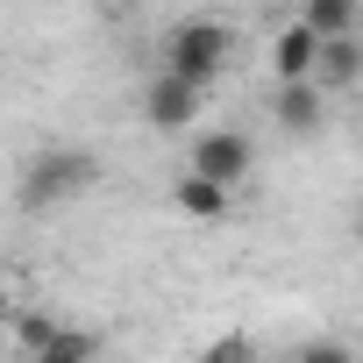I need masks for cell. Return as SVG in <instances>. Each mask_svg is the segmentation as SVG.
<instances>
[{
	"mask_svg": "<svg viewBox=\"0 0 363 363\" xmlns=\"http://www.w3.org/2000/svg\"><path fill=\"white\" fill-rule=\"evenodd\" d=\"M100 178V157L79 143H50V150H36V157H22V178H15V200H22V214H50V207H65V200H79L86 186Z\"/></svg>",
	"mask_w": 363,
	"mask_h": 363,
	"instance_id": "cell-1",
	"label": "cell"
},
{
	"mask_svg": "<svg viewBox=\"0 0 363 363\" xmlns=\"http://www.w3.org/2000/svg\"><path fill=\"white\" fill-rule=\"evenodd\" d=\"M228 57H235V29L214 22V15H186V22H171V36H164V72L193 79L200 93L228 72Z\"/></svg>",
	"mask_w": 363,
	"mask_h": 363,
	"instance_id": "cell-2",
	"label": "cell"
},
{
	"mask_svg": "<svg viewBox=\"0 0 363 363\" xmlns=\"http://www.w3.org/2000/svg\"><path fill=\"white\" fill-rule=\"evenodd\" d=\"M250 164H257V150L242 128H207V135H193V157H186V171L214 178V186H250Z\"/></svg>",
	"mask_w": 363,
	"mask_h": 363,
	"instance_id": "cell-3",
	"label": "cell"
},
{
	"mask_svg": "<svg viewBox=\"0 0 363 363\" xmlns=\"http://www.w3.org/2000/svg\"><path fill=\"white\" fill-rule=\"evenodd\" d=\"M200 107H207V100H200V86H193V79H178V72H157V79L143 86V121H150V128H164V135H186Z\"/></svg>",
	"mask_w": 363,
	"mask_h": 363,
	"instance_id": "cell-4",
	"label": "cell"
},
{
	"mask_svg": "<svg viewBox=\"0 0 363 363\" xmlns=\"http://www.w3.org/2000/svg\"><path fill=\"white\" fill-rule=\"evenodd\" d=\"M271 121H278L285 135H320V121H328V93H320L313 79H278V93H271Z\"/></svg>",
	"mask_w": 363,
	"mask_h": 363,
	"instance_id": "cell-5",
	"label": "cell"
},
{
	"mask_svg": "<svg viewBox=\"0 0 363 363\" xmlns=\"http://www.w3.org/2000/svg\"><path fill=\"white\" fill-rule=\"evenodd\" d=\"M363 79V43L356 36H320V50H313V86L320 93H349Z\"/></svg>",
	"mask_w": 363,
	"mask_h": 363,
	"instance_id": "cell-6",
	"label": "cell"
},
{
	"mask_svg": "<svg viewBox=\"0 0 363 363\" xmlns=\"http://www.w3.org/2000/svg\"><path fill=\"white\" fill-rule=\"evenodd\" d=\"M171 200H178V214H193V221H228L235 186H214V178H200V171H178Z\"/></svg>",
	"mask_w": 363,
	"mask_h": 363,
	"instance_id": "cell-7",
	"label": "cell"
},
{
	"mask_svg": "<svg viewBox=\"0 0 363 363\" xmlns=\"http://www.w3.org/2000/svg\"><path fill=\"white\" fill-rule=\"evenodd\" d=\"M313 50H320V36L306 22H285L278 43H271V72L278 79H313Z\"/></svg>",
	"mask_w": 363,
	"mask_h": 363,
	"instance_id": "cell-8",
	"label": "cell"
},
{
	"mask_svg": "<svg viewBox=\"0 0 363 363\" xmlns=\"http://www.w3.org/2000/svg\"><path fill=\"white\" fill-rule=\"evenodd\" d=\"M22 363H100V335L93 328H57L43 349H29Z\"/></svg>",
	"mask_w": 363,
	"mask_h": 363,
	"instance_id": "cell-9",
	"label": "cell"
},
{
	"mask_svg": "<svg viewBox=\"0 0 363 363\" xmlns=\"http://www.w3.org/2000/svg\"><path fill=\"white\" fill-rule=\"evenodd\" d=\"M356 8L363 0H299V22L313 36H356Z\"/></svg>",
	"mask_w": 363,
	"mask_h": 363,
	"instance_id": "cell-10",
	"label": "cell"
},
{
	"mask_svg": "<svg viewBox=\"0 0 363 363\" xmlns=\"http://www.w3.org/2000/svg\"><path fill=\"white\" fill-rule=\"evenodd\" d=\"M57 328H65V320H57V313H43V306H15V313H8V335L22 342V356H29V349H43Z\"/></svg>",
	"mask_w": 363,
	"mask_h": 363,
	"instance_id": "cell-11",
	"label": "cell"
},
{
	"mask_svg": "<svg viewBox=\"0 0 363 363\" xmlns=\"http://www.w3.org/2000/svg\"><path fill=\"white\" fill-rule=\"evenodd\" d=\"M200 363H264V349H257L242 328H228L221 342H207V356H200Z\"/></svg>",
	"mask_w": 363,
	"mask_h": 363,
	"instance_id": "cell-12",
	"label": "cell"
},
{
	"mask_svg": "<svg viewBox=\"0 0 363 363\" xmlns=\"http://www.w3.org/2000/svg\"><path fill=\"white\" fill-rule=\"evenodd\" d=\"M292 363H356V349H349L342 335H313V342L292 349Z\"/></svg>",
	"mask_w": 363,
	"mask_h": 363,
	"instance_id": "cell-13",
	"label": "cell"
},
{
	"mask_svg": "<svg viewBox=\"0 0 363 363\" xmlns=\"http://www.w3.org/2000/svg\"><path fill=\"white\" fill-rule=\"evenodd\" d=\"M8 313H15V292H8V285H0V328H8Z\"/></svg>",
	"mask_w": 363,
	"mask_h": 363,
	"instance_id": "cell-14",
	"label": "cell"
},
{
	"mask_svg": "<svg viewBox=\"0 0 363 363\" xmlns=\"http://www.w3.org/2000/svg\"><path fill=\"white\" fill-rule=\"evenodd\" d=\"M93 8H114V0H93Z\"/></svg>",
	"mask_w": 363,
	"mask_h": 363,
	"instance_id": "cell-15",
	"label": "cell"
}]
</instances>
